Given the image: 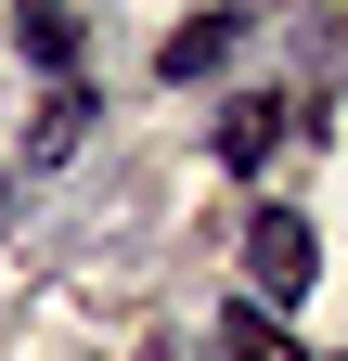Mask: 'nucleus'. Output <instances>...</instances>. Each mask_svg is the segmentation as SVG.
<instances>
[{
    "mask_svg": "<svg viewBox=\"0 0 348 361\" xmlns=\"http://www.w3.org/2000/svg\"><path fill=\"white\" fill-rule=\"evenodd\" d=\"M77 142H91V90H77V78H65V90H52V104H39V129H26V168H65Z\"/></svg>",
    "mask_w": 348,
    "mask_h": 361,
    "instance_id": "3",
    "label": "nucleus"
},
{
    "mask_svg": "<svg viewBox=\"0 0 348 361\" xmlns=\"http://www.w3.org/2000/svg\"><path fill=\"white\" fill-rule=\"evenodd\" d=\"M26 52H39V65H65V0H26Z\"/></svg>",
    "mask_w": 348,
    "mask_h": 361,
    "instance_id": "6",
    "label": "nucleus"
},
{
    "mask_svg": "<svg viewBox=\"0 0 348 361\" xmlns=\"http://www.w3.org/2000/svg\"><path fill=\"white\" fill-rule=\"evenodd\" d=\"M271 142H284V104H271V90H245V104L220 116V168H258Z\"/></svg>",
    "mask_w": 348,
    "mask_h": 361,
    "instance_id": "4",
    "label": "nucleus"
},
{
    "mask_svg": "<svg viewBox=\"0 0 348 361\" xmlns=\"http://www.w3.org/2000/svg\"><path fill=\"white\" fill-rule=\"evenodd\" d=\"M310 284H323V233H310L297 207H258V219H245V297H258V323L297 310Z\"/></svg>",
    "mask_w": 348,
    "mask_h": 361,
    "instance_id": "1",
    "label": "nucleus"
},
{
    "mask_svg": "<svg viewBox=\"0 0 348 361\" xmlns=\"http://www.w3.org/2000/svg\"><path fill=\"white\" fill-rule=\"evenodd\" d=\"M220 361H284V336L258 323V310H220Z\"/></svg>",
    "mask_w": 348,
    "mask_h": 361,
    "instance_id": "5",
    "label": "nucleus"
},
{
    "mask_svg": "<svg viewBox=\"0 0 348 361\" xmlns=\"http://www.w3.org/2000/svg\"><path fill=\"white\" fill-rule=\"evenodd\" d=\"M232 39H245V13H194V26H168V52H155V78H220V52H232Z\"/></svg>",
    "mask_w": 348,
    "mask_h": 361,
    "instance_id": "2",
    "label": "nucleus"
}]
</instances>
